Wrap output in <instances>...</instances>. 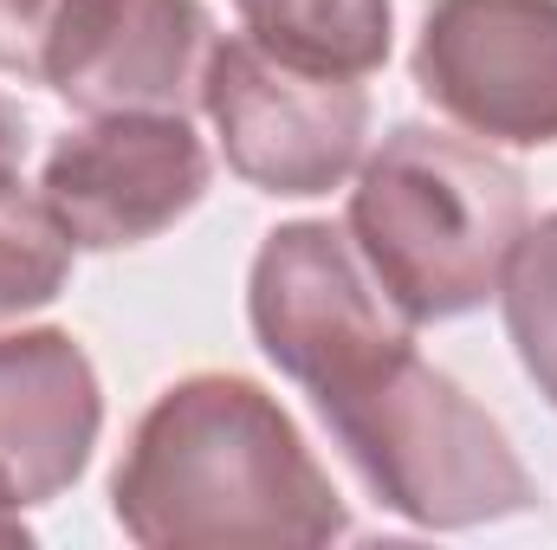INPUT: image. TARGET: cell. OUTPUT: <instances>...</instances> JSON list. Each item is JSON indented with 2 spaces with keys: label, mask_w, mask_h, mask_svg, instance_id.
<instances>
[{
  "label": "cell",
  "mask_w": 557,
  "mask_h": 550,
  "mask_svg": "<svg viewBox=\"0 0 557 550\" xmlns=\"http://www.w3.org/2000/svg\"><path fill=\"white\" fill-rule=\"evenodd\" d=\"M111 512L143 550H311L350 532L298 421L227 370L182 376L143 409L111 473Z\"/></svg>",
  "instance_id": "6da1fadb"
},
{
  "label": "cell",
  "mask_w": 557,
  "mask_h": 550,
  "mask_svg": "<svg viewBox=\"0 0 557 550\" xmlns=\"http://www.w3.org/2000/svg\"><path fill=\"white\" fill-rule=\"evenodd\" d=\"M532 227L525 175L493 142L396 124L357 168L350 247L409 324H447L499 298L506 260Z\"/></svg>",
  "instance_id": "7a4b0ae2"
},
{
  "label": "cell",
  "mask_w": 557,
  "mask_h": 550,
  "mask_svg": "<svg viewBox=\"0 0 557 550\" xmlns=\"http://www.w3.org/2000/svg\"><path fill=\"white\" fill-rule=\"evenodd\" d=\"M311 409L363 492L421 532H480L539 505L506 427L447 370H434L416 337L311 389Z\"/></svg>",
  "instance_id": "3957f363"
},
{
  "label": "cell",
  "mask_w": 557,
  "mask_h": 550,
  "mask_svg": "<svg viewBox=\"0 0 557 550\" xmlns=\"http://www.w3.org/2000/svg\"><path fill=\"white\" fill-rule=\"evenodd\" d=\"M201 111L221 137L227 168L285 201L344 188L370 155V91L363 78L305 72L260 39H214L201 72Z\"/></svg>",
  "instance_id": "277c9868"
},
{
  "label": "cell",
  "mask_w": 557,
  "mask_h": 550,
  "mask_svg": "<svg viewBox=\"0 0 557 550\" xmlns=\"http://www.w3.org/2000/svg\"><path fill=\"white\" fill-rule=\"evenodd\" d=\"M247 324L260 357L305 396L416 337V324L370 278L350 234L331 221H285L260 240L247 273Z\"/></svg>",
  "instance_id": "5b68a950"
},
{
  "label": "cell",
  "mask_w": 557,
  "mask_h": 550,
  "mask_svg": "<svg viewBox=\"0 0 557 550\" xmlns=\"http://www.w3.org/2000/svg\"><path fill=\"white\" fill-rule=\"evenodd\" d=\"M214 182L208 142L182 111H111L52 142L39 195L78 253H117L169 234Z\"/></svg>",
  "instance_id": "8992f818"
},
{
  "label": "cell",
  "mask_w": 557,
  "mask_h": 550,
  "mask_svg": "<svg viewBox=\"0 0 557 550\" xmlns=\"http://www.w3.org/2000/svg\"><path fill=\"white\" fill-rule=\"evenodd\" d=\"M416 85L480 142H557V0H428Z\"/></svg>",
  "instance_id": "52a82bcc"
},
{
  "label": "cell",
  "mask_w": 557,
  "mask_h": 550,
  "mask_svg": "<svg viewBox=\"0 0 557 550\" xmlns=\"http://www.w3.org/2000/svg\"><path fill=\"white\" fill-rule=\"evenodd\" d=\"M214 20L201 0H65L39 85L85 117L201 104Z\"/></svg>",
  "instance_id": "ba28073f"
},
{
  "label": "cell",
  "mask_w": 557,
  "mask_h": 550,
  "mask_svg": "<svg viewBox=\"0 0 557 550\" xmlns=\"http://www.w3.org/2000/svg\"><path fill=\"white\" fill-rule=\"evenodd\" d=\"M98 434L104 389L85 343L59 324L0 330V486L20 499V512L72 492Z\"/></svg>",
  "instance_id": "9c48e42d"
},
{
  "label": "cell",
  "mask_w": 557,
  "mask_h": 550,
  "mask_svg": "<svg viewBox=\"0 0 557 550\" xmlns=\"http://www.w3.org/2000/svg\"><path fill=\"white\" fill-rule=\"evenodd\" d=\"M234 13L247 39H260L267 52L305 72H331V78L383 72L389 26H396L389 0H234Z\"/></svg>",
  "instance_id": "30bf717a"
},
{
  "label": "cell",
  "mask_w": 557,
  "mask_h": 550,
  "mask_svg": "<svg viewBox=\"0 0 557 550\" xmlns=\"http://www.w3.org/2000/svg\"><path fill=\"white\" fill-rule=\"evenodd\" d=\"M72 253L78 247L65 240L46 195L26 188L20 175L0 182V324L46 311L72 285Z\"/></svg>",
  "instance_id": "8fae6325"
},
{
  "label": "cell",
  "mask_w": 557,
  "mask_h": 550,
  "mask_svg": "<svg viewBox=\"0 0 557 550\" xmlns=\"http://www.w3.org/2000/svg\"><path fill=\"white\" fill-rule=\"evenodd\" d=\"M499 304H506V337L525 376L557 409V208L519 234L506 278H499Z\"/></svg>",
  "instance_id": "7c38bea8"
},
{
  "label": "cell",
  "mask_w": 557,
  "mask_h": 550,
  "mask_svg": "<svg viewBox=\"0 0 557 550\" xmlns=\"http://www.w3.org/2000/svg\"><path fill=\"white\" fill-rule=\"evenodd\" d=\"M59 13H65V0H0V72L39 85L46 39H52Z\"/></svg>",
  "instance_id": "4fadbf2b"
},
{
  "label": "cell",
  "mask_w": 557,
  "mask_h": 550,
  "mask_svg": "<svg viewBox=\"0 0 557 550\" xmlns=\"http://www.w3.org/2000/svg\"><path fill=\"white\" fill-rule=\"evenodd\" d=\"M20 155H26V117L0 98V182L20 175Z\"/></svg>",
  "instance_id": "5bb4252c"
},
{
  "label": "cell",
  "mask_w": 557,
  "mask_h": 550,
  "mask_svg": "<svg viewBox=\"0 0 557 550\" xmlns=\"http://www.w3.org/2000/svg\"><path fill=\"white\" fill-rule=\"evenodd\" d=\"M33 532H26V518H20V499L0 486V545H26Z\"/></svg>",
  "instance_id": "9a60e30c"
}]
</instances>
